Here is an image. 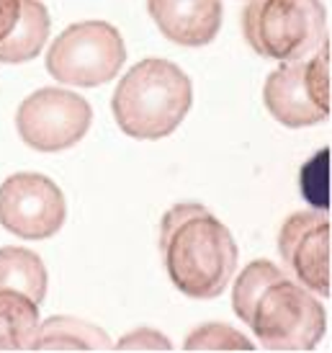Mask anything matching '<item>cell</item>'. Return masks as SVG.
Wrapping results in <instances>:
<instances>
[{"mask_svg":"<svg viewBox=\"0 0 332 353\" xmlns=\"http://www.w3.org/2000/svg\"><path fill=\"white\" fill-rule=\"evenodd\" d=\"M160 253L170 281L191 299H214L237 268L232 232L201 204H176L160 225Z\"/></svg>","mask_w":332,"mask_h":353,"instance_id":"cell-1","label":"cell"},{"mask_svg":"<svg viewBox=\"0 0 332 353\" xmlns=\"http://www.w3.org/2000/svg\"><path fill=\"white\" fill-rule=\"evenodd\" d=\"M194 101L191 78L167 59H142L116 85L111 108L124 134L163 139L186 119Z\"/></svg>","mask_w":332,"mask_h":353,"instance_id":"cell-2","label":"cell"},{"mask_svg":"<svg viewBox=\"0 0 332 353\" xmlns=\"http://www.w3.org/2000/svg\"><path fill=\"white\" fill-rule=\"evenodd\" d=\"M245 39L278 62L309 59L327 39V10L320 0H250L242 13Z\"/></svg>","mask_w":332,"mask_h":353,"instance_id":"cell-3","label":"cell"},{"mask_svg":"<svg viewBox=\"0 0 332 353\" xmlns=\"http://www.w3.org/2000/svg\"><path fill=\"white\" fill-rule=\"evenodd\" d=\"M127 59L124 39L106 21L72 23L59 34L47 52L49 75L59 83L93 88L116 78Z\"/></svg>","mask_w":332,"mask_h":353,"instance_id":"cell-4","label":"cell"},{"mask_svg":"<svg viewBox=\"0 0 332 353\" xmlns=\"http://www.w3.org/2000/svg\"><path fill=\"white\" fill-rule=\"evenodd\" d=\"M250 327L268 351H312L327 330V314L302 284L284 276L263 292Z\"/></svg>","mask_w":332,"mask_h":353,"instance_id":"cell-5","label":"cell"},{"mask_svg":"<svg viewBox=\"0 0 332 353\" xmlns=\"http://www.w3.org/2000/svg\"><path fill=\"white\" fill-rule=\"evenodd\" d=\"M93 108L83 96L62 88H41L19 106L21 139L39 152H59L88 134Z\"/></svg>","mask_w":332,"mask_h":353,"instance_id":"cell-6","label":"cell"},{"mask_svg":"<svg viewBox=\"0 0 332 353\" xmlns=\"http://www.w3.org/2000/svg\"><path fill=\"white\" fill-rule=\"evenodd\" d=\"M65 196L52 178L16 173L0 186V225L23 240H47L65 222Z\"/></svg>","mask_w":332,"mask_h":353,"instance_id":"cell-7","label":"cell"},{"mask_svg":"<svg viewBox=\"0 0 332 353\" xmlns=\"http://www.w3.org/2000/svg\"><path fill=\"white\" fill-rule=\"evenodd\" d=\"M278 248L302 286L330 296V219L322 212L291 214L281 227Z\"/></svg>","mask_w":332,"mask_h":353,"instance_id":"cell-8","label":"cell"},{"mask_svg":"<svg viewBox=\"0 0 332 353\" xmlns=\"http://www.w3.org/2000/svg\"><path fill=\"white\" fill-rule=\"evenodd\" d=\"M163 37L180 47H204L222 26V0H147Z\"/></svg>","mask_w":332,"mask_h":353,"instance_id":"cell-9","label":"cell"},{"mask_svg":"<svg viewBox=\"0 0 332 353\" xmlns=\"http://www.w3.org/2000/svg\"><path fill=\"white\" fill-rule=\"evenodd\" d=\"M263 101L271 111V117L291 129L312 127V124H320L322 119L330 117L314 103L309 90H307L304 59L281 62V68L268 75L263 88Z\"/></svg>","mask_w":332,"mask_h":353,"instance_id":"cell-10","label":"cell"},{"mask_svg":"<svg viewBox=\"0 0 332 353\" xmlns=\"http://www.w3.org/2000/svg\"><path fill=\"white\" fill-rule=\"evenodd\" d=\"M111 338L101 327L75 317H49L37 327L29 351H111Z\"/></svg>","mask_w":332,"mask_h":353,"instance_id":"cell-11","label":"cell"},{"mask_svg":"<svg viewBox=\"0 0 332 353\" xmlns=\"http://www.w3.org/2000/svg\"><path fill=\"white\" fill-rule=\"evenodd\" d=\"M49 37V13L39 0H21V13L16 26L0 39V62H26L41 52Z\"/></svg>","mask_w":332,"mask_h":353,"instance_id":"cell-12","label":"cell"},{"mask_svg":"<svg viewBox=\"0 0 332 353\" xmlns=\"http://www.w3.org/2000/svg\"><path fill=\"white\" fill-rule=\"evenodd\" d=\"M0 289L39 304L47 296V268L39 255L26 248H0Z\"/></svg>","mask_w":332,"mask_h":353,"instance_id":"cell-13","label":"cell"},{"mask_svg":"<svg viewBox=\"0 0 332 353\" xmlns=\"http://www.w3.org/2000/svg\"><path fill=\"white\" fill-rule=\"evenodd\" d=\"M39 327V304L0 289V351H29Z\"/></svg>","mask_w":332,"mask_h":353,"instance_id":"cell-14","label":"cell"},{"mask_svg":"<svg viewBox=\"0 0 332 353\" xmlns=\"http://www.w3.org/2000/svg\"><path fill=\"white\" fill-rule=\"evenodd\" d=\"M284 276V271L276 263H271V261H253L250 265H245V271L235 281V294H232V307L240 314V320L250 325L255 307L260 302L263 292L271 284L281 281Z\"/></svg>","mask_w":332,"mask_h":353,"instance_id":"cell-15","label":"cell"},{"mask_svg":"<svg viewBox=\"0 0 332 353\" xmlns=\"http://www.w3.org/2000/svg\"><path fill=\"white\" fill-rule=\"evenodd\" d=\"M186 351H253V343L240 330L225 323H209L196 327L183 343Z\"/></svg>","mask_w":332,"mask_h":353,"instance_id":"cell-16","label":"cell"},{"mask_svg":"<svg viewBox=\"0 0 332 353\" xmlns=\"http://www.w3.org/2000/svg\"><path fill=\"white\" fill-rule=\"evenodd\" d=\"M307 90L324 114H330V41H324L309 59H304Z\"/></svg>","mask_w":332,"mask_h":353,"instance_id":"cell-17","label":"cell"},{"mask_svg":"<svg viewBox=\"0 0 332 353\" xmlns=\"http://www.w3.org/2000/svg\"><path fill=\"white\" fill-rule=\"evenodd\" d=\"M330 150L324 148L322 152H317L312 163H307L302 170V191L304 196L309 199L314 206H320L327 212V206H330V188H327V163H330Z\"/></svg>","mask_w":332,"mask_h":353,"instance_id":"cell-18","label":"cell"},{"mask_svg":"<svg viewBox=\"0 0 332 353\" xmlns=\"http://www.w3.org/2000/svg\"><path fill=\"white\" fill-rule=\"evenodd\" d=\"M116 351H170V343L165 335L152 327H139L118 341Z\"/></svg>","mask_w":332,"mask_h":353,"instance_id":"cell-19","label":"cell"},{"mask_svg":"<svg viewBox=\"0 0 332 353\" xmlns=\"http://www.w3.org/2000/svg\"><path fill=\"white\" fill-rule=\"evenodd\" d=\"M21 13V0H0V39L8 37Z\"/></svg>","mask_w":332,"mask_h":353,"instance_id":"cell-20","label":"cell"}]
</instances>
